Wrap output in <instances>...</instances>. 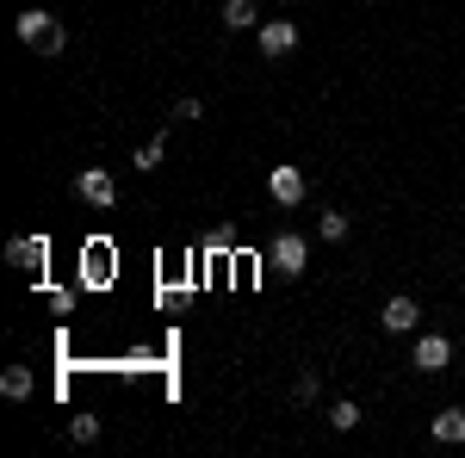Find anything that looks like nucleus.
<instances>
[{"instance_id":"nucleus-1","label":"nucleus","mask_w":465,"mask_h":458,"mask_svg":"<svg viewBox=\"0 0 465 458\" xmlns=\"http://www.w3.org/2000/svg\"><path fill=\"white\" fill-rule=\"evenodd\" d=\"M13 32H19V44L37 50V56H63V44H69V32L56 25V13H44V6H25V13L13 19Z\"/></svg>"},{"instance_id":"nucleus-2","label":"nucleus","mask_w":465,"mask_h":458,"mask_svg":"<svg viewBox=\"0 0 465 458\" xmlns=\"http://www.w3.org/2000/svg\"><path fill=\"white\" fill-rule=\"evenodd\" d=\"M267 260H273V273H286V279H298V273L311 267V242H304L298 229H286V236H273V248H267Z\"/></svg>"},{"instance_id":"nucleus-3","label":"nucleus","mask_w":465,"mask_h":458,"mask_svg":"<svg viewBox=\"0 0 465 458\" xmlns=\"http://www.w3.org/2000/svg\"><path fill=\"white\" fill-rule=\"evenodd\" d=\"M410 365H416V372H429V378H440V372L453 365V341H447V335H422L416 353H410Z\"/></svg>"},{"instance_id":"nucleus-4","label":"nucleus","mask_w":465,"mask_h":458,"mask_svg":"<svg viewBox=\"0 0 465 458\" xmlns=\"http://www.w3.org/2000/svg\"><path fill=\"white\" fill-rule=\"evenodd\" d=\"M74 192H81L87 205H100V211L118 205V180H112L106 168H81V174H74Z\"/></svg>"},{"instance_id":"nucleus-5","label":"nucleus","mask_w":465,"mask_h":458,"mask_svg":"<svg viewBox=\"0 0 465 458\" xmlns=\"http://www.w3.org/2000/svg\"><path fill=\"white\" fill-rule=\"evenodd\" d=\"M292 50H298V25H292V19H261V56L280 63Z\"/></svg>"},{"instance_id":"nucleus-6","label":"nucleus","mask_w":465,"mask_h":458,"mask_svg":"<svg viewBox=\"0 0 465 458\" xmlns=\"http://www.w3.org/2000/svg\"><path fill=\"white\" fill-rule=\"evenodd\" d=\"M44 260H50V242L44 236H13L6 242V267H19V273H44Z\"/></svg>"},{"instance_id":"nucleus-7","label":"nucleus","mask_w":465,"mask_h":458,"mask_svg":"<svg viewBox=\"0 0 465 458\" xmlns=\"http://www.w3.org/2000/svg\"><path fill=\"white\" fill-rule=\"evenodd\" d=\"M267 192H273V205H304V192H311V186H304V168H273V174H267Z\"/></svg>"},{"instance_id":"nucleus-8","label":"nucleus","mask_w":465,"mask_h":458,"mask_svg":"<svg viewBox=\"0 0 465 458\" xmlns=\"http://www.w3.org/2000/svg\"><path fill=\"white\" fill-rule=\"evenodd\" d=\"M379 322H385V335H410V328L422 322V310H416V297H385Z\"/></svg>"},{"instance_id":"nucleus-9","label":"nucleus","mask_w":465,"mask_h":458,"mask_svg":"<svg viewBox=\"0 0 465 458\" xmlns=\"http://www.w3.org/2000/svg\"><path fill=\"white\" fill-rule=\"evenodd\" d=\"M223 32H261V6L254 0H223Z\"/></svg>"},{"instance_id":"nucleus-10","label":"nucleus","mask_w":465,"mask_h":458,"mask_svg":"<svg viewBox=\"0 0 465 458\" xmlns=\"http://www.w3.org/2000/svg\"><path fill=\"white\" fill-rule=\"evenodd\" d=\"M32 390H37L32 365H6V372H0V396H13V403H25Z\"/></svg>"},{"instance_id":"nucleus-11","label":"nucleus","mask_w":465,"mask_h":458,"mask_svg":"<svg viewBox=\"0 0 465 458\" xmlns=\"http://www.w3.org/2000/svg\"><path fill=\"white\" fill-rule=\"evenodd\" d=\"M434 440L440 446H465V409H440L434 415Z\"/></svg>"},{"instance_id":"nucleus-12","label":"nucleus","mask_w":465,"mask_h":458,"mask_svg":"<svg viewBox=\"0 0 465 458\" xmlns=\"http://www.w3.org/2000/svg\"><path fill=\"white\" fill-rule=\"evenodd\" d=\"M348 229H354V217H348V211H335V205H329V211L317 217V236H322V242H348Z\"/></svg>"},{"instance_id":"nucleus-13","label":"nucleus","mask_w":465,"mask_h":458,"mask_svg":"<svg viewBox=\"0 0 465 458\" xmlns=\"http://www.w3.org/2000/svg\"><path fill=\"white\" fill-rule=\"evenodd\" d=\"M322 415H329V427H335V434H354V427H360V403H348V396H335V403H329Z\"/></svg>"},{"instance_id":"nucleus-14","label":"nucleus","mask_w":465,"mask_h":458,"mask_svg":"<svg viewBox=\"0 0 465 458\" xmlns=\"http://www.w3.org/2000/svg\"><path fill=\"white\" fill-rule=\"evenodd\" d=\"M162 155H168V131H155V137L137 149V174H149V168H162Z\"/></svg>"},{"instance_id":"nucleus-15","label":"nucleus","mask_w":465,"mask_h":458,"mask_svg":"<svg viewBox=\"0 0 465 458\" xmlns=\"http://www.w3.org/2000/svg\"><path fill=\"white\" fill-rule=\"evenodd\" d=\"M317 390H322L317 372H298V385H292V403H298V409H311V403H317Z\"/></svg>"},{"instance_id":"nucleus-16","label":"nucleus","mask_w":465,"mask_h":458,"mask_svg":"<svg viewBox=\"0 0 465 458\" xmlns=\"http://www.w3.org/2000/svg\"><path fill=\"white\" fill-rule=\"evenodd\" d=\"M69 440H74V446H94V440H100V415H74Z\"/></svg>"},{"instance_id":"nucleus-17","label":"nucleus","mask_w":465,"mask_h":458,"mask_svg":"<svg viewBox=\"0 0 465 458\" xmlns=\"http://www.w3.org/2000/svg\"><path fill=\"white\" fill-rule=\"evenodd\" d=\"M168 118H174V124H193V118H205V106L186 93V100H174V106H168Z\"/></svg>"}]
</instances>
